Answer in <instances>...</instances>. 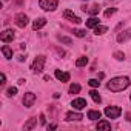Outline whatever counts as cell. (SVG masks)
<instances>
[{"label": "cell", "instance_id": "cell-1", "mask_svg": "<svg viewBox=\"0 0 131 131\" xmlns=\"http://www.w3.org/2000/svg\"><path fill=\"white\" fill-rule=\"evenodd\" d=\"M129 79L128 77H114V79H111L110 82H108V90H111L113 93H120V91H123V90H126L128 86H129Z\"/></svg>", "mask_w": 131, "mask_h": 131}, {"label": "cell", "instance_id": "cell-2", "mask_svg": "<svg viewBox=\"0 0 131 131\" xmlns=\"http://www.w3.org/2000/svg\"><path fill=\"white\" fill-rule=\"evenodd\" d=\"M45 62H46V57H45V56H37V57L34 59L32 65H31V70H32V73H36V74H40V73L43 71V68H45Z\"/></svg>", "mask_w": 131, "mask_h": 131}, {"label": "cell", "instance_id": "cell-3", "mask_svg": "<svg viewBox=\"0 0 131 131\" xmlns=\"http://www.w3.org/2000/svg\"><path fill=\"white\" fill-rule=\"evenodd\" d=\"M122 114V110L119 106H106L105 108V116L108 119H117Z\"/></svg>", "mask_w": 131, "mask_h": 131}, {"label": "cell", "instance_id": "cell-4", "mask_svg": "<svg viewBox=\"0 0 131 131\" xmlns=\"http://www.w3.org/2000/svg\"><path fill=\"white\" fill-rule=\"evenodd\" d=\"M39 5L45 11H54L57 8V0H40Z\"/></svg>", "mask_w": 131, "mask_h": 131}, {"label": "cell", "instance_id": "cell-5", "mask_svg": "<svg viewBox=\"0 0 131 131\" xmlns=\"http://www.w3.org/2000/svg\"><path fill=\"white\" fill-rule=\"evenodd\" d=\"M14 37H16V34H14L13 29H5L2 34H0V40H2L3 43H9V42H13Z\"/></svg>", "mask_w": 131, "mask_h": 131}, {"label": "cell", "instance_id": "cell-6", "mask_svg": "<svg viewBox=\"0 0 131 131\" xmlns=\"http://www.w3.org/2000/svg\"><path fill=\"white\" fill-rule=\"evenodd\" d=\"M16 25L19 26V28H25L26 25H28V17L25 16V14H17L16 16Z\"/></svg>", "mask_w": 131, "mask_h": 131}, {"label": "cell", "instance_id": "cell-7", "mask_svg": "<svg viewBox=\"0 0 131 131\" xmlns=\"http://www.w3.org/2000/svg\"><path fill=\"white\" fill-rule=\"evenodd\" d=\"M34 102H36V94L34 93H26L25 97H23V105L26 108H29V106H32Z\"/></svg>", "mask_w": 131, "mask_h": 131}, {"label": "cell", "instance_id": "cell-8", "mask_svg": "<svg viewBox=\"0 0 131 131\" xmlns=\"http://www.w3.org/2000/svg\"><path fill=\"white\" fill-rule=\"evenodd\" d=\"M129 39H131V28H129V29H126V31H122V32H119V34H117V42H119V43L126 42V40H129Z\"/></svg>", "mask_w": 131, "mask_h": 131}, {"label": "cell", "instance_id": "cell-9", "mask_svg": "<svg viewBox=\"0 0 131 131\" xmlns=\"http://www.w3.org/2000/svg\"><path fill=\"white\" fill-rule=\"evenodd\" d=\"M63 17H65V19H68V20H71V22H74V23H80V22H82V20H80L73 11H70V9L63 11Z\"/></svg>", "mask_w": 131, "mask_h": 131}, {"label": "cell", "instance_id": "cell-10", "mask_svg": "<svg viewBox=\"0 0 131 131\" xmlns=\"http://www.w3.org/2000/svg\"><path fill=\"white\" fill-rule=\"evenodd\" d=\"M54 76L60 80V82H70V73H63V71H60V70H56V73H54Z\"/></svg>", "mask_w": 131, "mask_h": 131}, {"label": "cell", "instance_id": "cell-11", "mask_svg": "<svg viewBox=\"0 0 131 131\" xmlns=\"http://www.w3.org/2000/svg\"><path fill=\"white\" fill-rule=\"evenodd\" d=\"M71 105H73L76 110H83V108L86 106V100H85V99H74Z\"/></svg>", "mask_w": 131, "mask_h": 131}, {"label": "cell", "instance_id": "cell-12", "mask_svg": "<svg viewBox=\"0 0 131 131\" xmlns=\"http://www.w3.org/2000/svg\"><path fill=\"white\" fill-rule=\"evenodd\" d=\"M46 25V19H43V17H39V19H36L34 20V23H32V28L34 29H40V28H43Z\"/></svg>", "mask_w": 131, "mask_h": 131}, {"label": "cell", "instance_id": "cell-13", "mask_svg": "<svg viewBox=\"0 0 131 131\" xmlns=\"http://www.w3.org/2000/svg\"><path fill=\"white\" fill-rule=\"evenodd\" d=\"M83 116L80 113H67V120L73 122V120H82Z\"/></svg>", "mask_w": 131, "mask_h": 131}, {"label": "cell", "instance_id": "cell-14", "mask_svg": "<svg viewBox=\"0 0 131 131\" xmlns=\"http://www.w3.org/2000/svg\"><path fill=\"white\" fill-rule=\"evenodd\" d=\"M2 52H3V56H5L6 59H13V49H11L8 45H3V46H2Z\"/></svg>", "mask_w": 131, "mask_h": 131}, {"label": "cell", "instance_id": "cell-15", "mask_svg": "<svg viewBox=\"0 0 131 131\" xmlns=\"http://www.w3.org/2000/svg\"><path fill=\"white\" fill-rule=\"evenodd\" d=\"M100 117H102V113H100V111H94V110L88 111V119H91V120H97V119H100Z\"/></svg>", "mask_w": 131, "mask_h": 131}, {"label": "cell", "instance_id": "cell-16", "mask_svg": "<svg viewBox=\"0 0 131 131\" xmlns=\"http://www.w3.org/2000/svg\"><path fill=\"white\" fill-rule=\"evenodd\" d=\"M90 96H91V99H93L96 103H100V102H102V97H100V94H99L96 90H91V91H90Z\"/></svg>", "mask_w": 131, "mask_h": 131}, {"label": "cell", "instance_id": "cell-17", "mask_svg": "<svg viewBox=\"0 0 131 131\" xmlns=\"http://www.w3.org/2000/svg\"><path fill=\"white\" fill-rule=\"evenodd\" d=\"M37 123V117H31L26 123H25V131H28V129H31V128H34V125Z\"/></svg>", "mask_w": 131, "mask_h": 131}, {"label": "cell", "instance_id": "cell-18", "mask_svg": "<svg viewBox=\"0 0 131 131\" xmlns=\"http://www.w3.org/2000/svg\"><path fill=\"white\" fill-rule=\"evenodd\" d=\"M97 129H111V123L106 120H100L97 123Z\"/></svg>", "mask_w": 131, "mask_h": 131}, {"label": "cell", "instance_id": "cell-19", "mask_svg": "<svg viewBox=\"0 0 131 131\" xmlns=\"http://www.w3.org/2000/svg\"><path fill=\"white\" fill-rule=\"evenodd\" d=\"M99 25V19L97 17H91L90 20H86V26L88 28H96Z\"/></svg>", "mask_w": 131, "mask_h": 131}, {"label": "cell", "instance_id": "cell-20", "mask_svg": "<svg viewBox=\"0 0 131 131\" xmlns=\"http://www.w3.org/2000/svg\"><path fill=\"white\" fill-rule=\"evenodd\" d=\"M86 63H88V57H79V59L76 60V67L80 68V67H85Z\"/></svg>", "mask_w": 131, "mask_h": 131}, {"label": "cell", "instance_id": "cell-21", "mask_svg": "<svg viewBox=\"0 0 131 131\" xmlns=\"http://www.w3.org/2000/svg\"><path fill=\"white\" fill-rule=\"evenodd\" d=\"M108 31V28L106 26H103V25H97L96 28H94V32L99 36V34H103V32H106Z\"/></svg>", "mask_w": 131, "mask_h": 131}, {"label": "cell", "instance_id": "cell-22", "mask_svg": "<svg viewBox=\"0 0 131 131\" xmlns=\"http://www.w3.org/2000/svg\"><path fill=\"white\" fill-rule=\"evenodd\" d=\"M79 91H80V85H79V83H73V85L70 86V93H71V94H77Z\"/></svg>", "mask_w": 131, "mask_h": 131}, {"label": "cell", "instance_id": "cell-23", "mask_svg": "<svg viewBox=\"0 0 131 131\" xmlns=\"http://www.w3.org/2000/svg\"><path fill=\"white\" fill-rule=\"evenodd\" d=\"M99 11H100V6H99V5H94V6H91V8L88 9V13H90V14H93V16L99 14Z\"/></svg>", "mask_w": 131, "mask_h": 131}, {"label": "cell", "instance_id": "cell-24", "mask_svg": "<svg viewBox=\"0 0 131 131\" xmlns=\"http://www.w3.org/2000/svg\"><path fill=\"white\" fill-rule=\"evenodd\" d=\"M16 94H17V88H16V86H11V88H8V91H6V96L13 97V96H16Z\"/></svg>", "mask_w": 131, "mask_h": 131}, {"label": "cell", "instance_id": "cell-25", "mask_svg": "<svg viewBox=\"0 0 131 131\" xmlns=\"http://www.w3.org/2000/svg\"><path fill=\"white\" fill-rule=\"evenodd\" d=\"M88 83H90V86H93V88H97V86L100 85V82H99L97 79H90Z\"/></svg>", "mask_w": 131, "mask_h": 131}, {"label": "cell", "instance_id": "cell-26", "mask_svg": "<svg viewBox=\"0 0 131 131\" xmlns=\"http://www.w3.org/2000/svg\"><path fill=\"white\" fill-rule=\"evenodd\" d=\"M114 57H116L117 60H123V59H125V54L120 52V51H116V52H114Z\"/></svg>", "mask_w": 131, "mask_h": 131}, {"label": "cell", "instance_id": "cell-27", "mask_svg": "<svg viewBox=\"0 0 131 131\" xmlns=\"http://www.w3.org/2000/svg\"><path fill=\"white\" fill-rule=\"evenodd\" d=\"M74 34H76L77 37H85V36H86V32H85L83 29H76V31H74Z\"/></svg>", "mask_w": 131, "mask_h": 131}, {"label": "cell", "instance_id": "cell-28", "mask_svg": "<svg viewBox=\"0 0 131 131\" xmlns=\"http://www.w3.org/2000/svg\"><path fill=\"white\" fill-rule=\"evenodd\" d=\"M114 13H116V8H110V9L105 11V17H110V16H113Z\"/></svg>", "mask_w": 131, "mask_h": 131}, {"label": "cell", "instance_id": "cell-29", "mask_svg": "<svg viewBox=\"0 0 131 131\" xmlns=\"http://www.w3.org/2000/svg\"><path fill=\"white\" fill-rule=\"evenodd\" d=\"M59 40H62L63 43H68V45H71V39H68V37H63V36H60V37H59Z\"/></svg>", "mask_w": 131, "mask_h": 131}, {"label": "cell", "instance_id": "cell-30", "mask_svg": "<svg viewBox=\"0 0 131 131\" xmlns=\"http://www.w3.org/2000/svg\"><path fill=\"white\" fill-rule=\"evenodd\" d=\"M5 83H6V76L2 73V82H0V85H5Z\"/></svg>", "mask_w": 131, "mask_h": 131}, {"label": "cell", "instance_id": "cell-31", "mask_svg": "<svg viewBox=\"0 0 131 131\" xmlns=\"http://www.w3.org/2000/svg\"><path fill=\"white\" fill-rule=\"evenodd\" d=\"M40 123L45 125V116H43V114H40Z\"/></svg>", "mask_w": 131, "mask_h": 131}, {"label": "cell", "instance_id": "cell-32", "mask_svg": "<svg viewBox=\"0 0 131 131\" xmlns=\"http://www.w3.org/2000/svg\"><path fill=\"white\" fill-rule=\"evenodd\" d=\"M56 128H57V125H54V123L52 125H48V129H56Z\"/></svg>", "mask_w": 131, "mask_h": 131}, {"label": "cell", "instance_id": "cell-33", "mask_svg": "<svg viewBox=\"0 0 131 131\" xmlns=\"http://www.w3.org/2000/svg\"><path fill=\"white\" fill-rule=\"evenodd\" d=\"M129 100H131V96H129Z\"/></svg>", "mask_w": 131, "mask_h": 131}]
</instances>
